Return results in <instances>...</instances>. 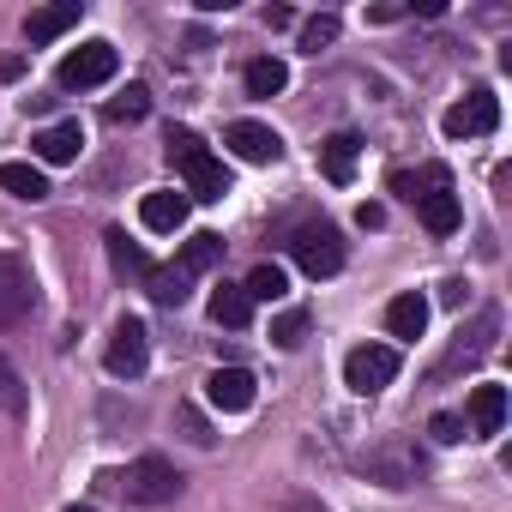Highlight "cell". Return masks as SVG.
<instances>
[{"label":"cell","instance_id":"35","mask_svg":"<svg viewBox=\"0 0 512 512\" xmlns=\"http://www.w3.org/2000/svg\"><path fill=\"white\" fill-rule=\"evenodd\" d=\"M356 223H362V229H380V223H386V211H380V205H362V211H356Z\"/></svg>","mask_w":512,"mask_h":512},{"label":"cell","instance_id":"9","mask_svg":"<svg viewBox=\"0 0 512 512\" xmlns=\"http://www.w3.org/2000/svg\"><path fill=\"white\" fill-rule=\"evenodd\" d=\"M223 145H229L241 163H278V157H284V139H278L266 121H235V127L223 133Z\"/></svg>","mask_w":512,"mask_h":512},{"label":"cell","instance_id":"18","mask_svg":"<svg viewBox=\"0 0 512 512\" xmlns=\"http://www.w3.org/2000/svg\"><path fill=\"white\" fill-rule=\"evenodd\" d=\"M0 187H7L13 199H25V205L49 199V175H43L37 163H0Z\"/></svg>","mask_w":512,"mask_h":512},{"label":"cell","instance_id":"22","mask_svg":"<svg viewBox=\"0 0 512 512\" xmlns=\"http://www.w3.org/2000/svg\"><path fill=\"white\" fill-rule=\"evenodd\" d=\"M416 211H422V223H428V235H452V229L464 223V211H458V193H452V187H440V193H428V199H422Z\"/></svg>","mask_w":512,"mask_h":512},{"label":"cell","instance_id":"15","mask_svg":"<svg viewBox=\"0 0 512 512\" xmlns=\"http://www.w3.org/2000/svg\"><path fill=\"white\" fill-rule=\"evenodd\" d=\"M356 157H362V139H356V133H332V139L320 145V169H326V181L344 187V181L356 175Z\"/></svg>","mask_w":512,"mask_h":512},{"label":"cell","instance_id":"6","mask_svg":"<svg viewBox=\"0 0 512 512\" xmlns=\"http://www.w3.org/2000/svg\"><path fill=\"white\" fill-rule=\"evenodd\" d=\"M37 308V278L19 253H0V326H19Z\"/></svg>","mask_w":512,"mask_h":512},{"label":"cell","instance_id":"21","mask_svg":"<svg viewBox=\"0 0 512 512\" xmlns=\"http://www.w3.org/2000/svg\"><path fill=\"white\" fill-rule=\"evenodd\" d=\"M211 320H217V326H229V332H241V326L253 320L247 290H241V284H217V290H211Z\"/></svg>","mask_w":512,"mask_h":512},{"label":"cell","instance_id":"2","mask_svg":"<svg viewBox=\"0 0 512 512\" xmlns=\"http://www.w3.org/2000/svg\"><path fill=\"white\" fill-rule=\"evenodd\" d=\"M290 260L308 272V278H338L344 272V235L332 223H308L290 235Z\"/></svg>","mask_w":512,"mask_h":512},{"label":"cell","instance_id":"32","mask_svg":"<svg viewBox=\"0 0 512 512\" xmlns=\"http://www.w3.org/2000/svg\"><path fill=\"white\" fill-rule=\"evenodd\" d=\"M175 422H181V434H187L193 446H217V434H211V422H205V416H199L193 404H181V410H175Z\"/></svg>","mask_w":512,"mask_h":512},{"label":"cell","instance_id":"1","mask_svg":"<svg viewBox=\"0 0 512 512\" xmlns=\"http://www.w3.org/2000/svg\"><path fill=\"white\" fill-rule=\"evenodd\" d=\"M127 506H163V500H175L181 494V470L169 464V458H157V452H145V458H133L127 470H115V476H103Z\"/></svg>","mask_w":512,"mask_h":512},{"label":"cell","instance_id":"20","mask_svg":"<svg viewBox=\"0 0 512 512\" xmlns=\"http://www.w3.org/2000/svg\"><path fill=\"white\" fill-rule=\"evenodd\" d=\"M440 187H452V175H446L440 163H428V169H416V175H410V169H398V175H392V193H398V199H410V205H422V199H428V193H440Z\"/></svg>","mask_w":512,"mask_h":512},{"label":"cell","instance_id":"7","mask_svg":"<svg viewBox=\"0 0 512 512\" xmlns=\"http://www.w3.org/2000/svg\"><path fill=\"white\" fill-rule=\"evenodd\" d=\"M440 127H446V139H482V133L500 127V97H494V91H470L464 103L446 109Z\"/></svg>","mask_w":512,"mask_h":512},{"label":"cell","instance_id":"25","mask_svg":"<svg viewBox=\"0 0 512 512\" xmlns=\"http://www.w3.org/2000/svg\"><path fill=\"white\" fill-rule=\"evenodd\" d=\"M193 278L181 272V266H151V278H145V290H151V302H163V308H181L193 290H187Z\"/></svg>","mask_w":512,"mask_h":512},{"label":"cell","instance_id":"10","mask_svg":"<svg viewBox=\"0 0 512 512\" xmlns=\"http://www.w3.org/2000/svg\"><path fill=\"white\" fill-rule=\"evenodd\" d=\"M31 151H37V169L79 163V151H85V127H79V121H55V127H43V133L31 139Z\"/></svg>","mask_w":512,"mask_h":512},{"label":"cell","instance_id":"34","mask_svg":"<svg viewBox=\"0 0 512 512\" xmlns=\"http://www.w3.org/2000/svg\"><path fill=\"white\" fill-rule=\"evenodd\" d=\"M266 25H272V31H290V25H296V13H290V7H266Z\"/></svg>","mask_w":512,"mask_h":512},{"label":"cell","instance_id":"5","mask_svg":"<svg viewBox=\"0 0 512 512\" xmlns=\"http://www.w3.org/2000/svg\"><path fill=\"white\" fill-rule=\"evenodd\" d=\"M115 67H121L115 43H85V49H73V55L61 61L55 79H61V91H91V85H109Z\"/></svg>","mask_w":512,"mask_h":512},{"label":"cell","instance_id":"4","mask_svg":"<svg viewBox=\"0 0 512 512\" xmlns=\"http://www.w3.org/2000/svg\"><path fill=\"white\" fill-rule=\"evenodd\" d=\"M103 362H109V374H115V380H139V374L151 368V332H145V320H133V314H127V320H115Z\"/></svg>","mask_w":512,"mask_h":512},{"label":"cell","instance_id":"17","mask_svg":"<svg viewBox=\"0 0 512 512\" xmlns=\"http://www.w3.org/2000/svg\"><path fill=\"white\" fill-rule=\"evenodd\" d=\"M386 332H392V338H404V344H416V338L428 332V302H422L416 290H410V296H398V302L386 308Z\"/></svg>","mask_w":512,"mask_h":512},{"label":"cell","instance_id":"33","mask_svg":"<svg viewBox=\"0 0 512 512\" xmlns=\"http://www.w3.org/2000/svg\"><path fill=\"white\" fill-rule=\"evenodd\" d=\"M428 434H434V440H440V446H458V440H464V434H470V428H464V416H452V410H440V416H434V422H428Z\"/></svg>","mask_w":512,"mask_h":512},{"label":"cell","instance_id":"3","mask_svg":"<svg viewBox=\"0 0 512 512\" xmlns=\"http://www.w3.org/2000/svg\"><path fill=\"white\" fill-rule=\"evenodd\" d=\"M392 380H398V350H392V344H356V350L344 356V386H350V392L374 398V392H386Z\"/></svg>","mask_w":512,"mask_h":512},{"label":"cell","instance_id":"12","mask_svg":"<svg viewBox=\"0 0 512 512\" xmlns=\"http://www.w3.org/2000/svg\"><path fill=\"white\" fill-rule=\"evenodd\" d=\"M494 338H500V308H482V314H476V326H470V332H458V344H452L446 368H458V362H482V356L494 350Z\"/></svg>","mask_w":512,"mask_h":512},{"label":"cell","instance_id":"19","mask_svg":"<svg viewBox=\"0 0 512 512\" xmlns=\"http://www.w3.org/2000/svg\"><path fill=\"white\" fill-rule=\"evenodd\" d=\"M241 85H247V97H278V91L290 85V67H284L278 55H260V61H247Z\"/></svg>","mask_w":512,"mask_h":512},{"label":"cell","instance_id":"11","mask_svg":"<svg viewBox=\"0 0 512 512\" xmlns=\"http://www.w3.org/2000/svg\"><path fill=\"white\" fill-rule=\"evenodd\" d=\"M187 211H193V199H187L181 187H163V193H145V199H139V223L157 229V235H175V229L187 223Z\"/></svg>","mask_w":512,"mask_h":512},{"label":"cell","instance_id":"31","mask_svg":"<svg viewBox=\"0 0 512 512\" xmlns=\"http://www.w3.org/2000/svg\"><path fill=\"white\" fill-rule=\"evenodd\" d=\"M302 338H308V314H302V308H284V314L272 320V344H278V350H296Z\"/></svg>","mask_w":512,"mask_h":512},{"label":"cell","instance_id":"14","mask_svg":"<svg viewBox=\"0 0 512 512\" xmlns=\"http://www.w3.org/2000/svg\"><path fill=\"white\" fill-rule=\"evenodd\" d=\"M79 13H85V7H79V0H61V7H37V13L25 19V37H31V43L43 49V43H55V37H67V31L79 25Z\"/></svg>","mask_w":512,"mask_h":512},{"label":"cell","instance_id":"26","mask_svg":"<svg viewBox=\"0 0 512 512\" xmlns=\"http://www.w3.org/2000/svg\"><path fill=\"white\" fill-rule=\"evenodd\" d=\"M103 241H109V260H115V272H121V278H151V260H145V247H133L121 229H109Z\"/></svg>","mask_w":512,"mask_h":512},{"label":"cell","instance_id":"28","mask_svg":"<svg viewBox=\"0 0 512 512\" xmlns=\"http://www.w3.org/2000/svg\"><path fill=\"white\" fill-rule=\"evenodd\" d=\"M25 416V380H19V368L0 356V422H19Z\"/></svg>","mask_w":512,"mask_h":512},{"label":"cell","instance_id":"37","mask_svg":"<svg viewBox=\"0 0 512 512\" xmlns=\"http://www.w3.org/2000/svg\"><path fill=\"white\" fill-rule=\"evenodd\" d=\"M67 512H97V506H67Z\"/></svg>","mask_w":512,"mask_h":512},{"label":"cell","instance_id":"30","mask_svg":"<svg viewBox=\"0 0 512 512\" xmlns=\"http://www.w3.org/2000/svg\"><path fill=\"white\" fill-rule=\"evenodd\" d=\"M163 145H169V163H175V169H187L193 157H205V139H199L193 127H169V139H163Z\"/></svg>","mask_w":512,"mask_h":512},{"label":"cell","instance_id":"27","mask_svg":"<svg viewBox=\"0 0 512 512\" xmlns=\"http://www.w3.org/2000/svg\"><path fill=\"white\" fill-rule=\"evenodd\" d=\"M103 115H109V127H133V121H145V115H151V91H145V85H127L121 97H109Z\"/></svg>","mask_w":512,"mask_h":512},{"label":"cell","instance_id":"13","mask_svg":"<svg viewBox=\"0 0 512 512\" xmlns=\"http://www.w3.org/2000/svg\"><path fill=\"white\" fill-rule=\"evenodd\" d=\"M464 428L482 434V440L500 434V428H506V386H488V380H482V386L470 392V422H464Z\"/></svg>","mask_w":512,"mask_h":512},{"label":"cell","instance_id":"8","mask_svg":"<svg viewBox=\"0 0 512 512\" xmlns=\"http://www.w3.org/2000/svg\"><path fill=\"white\" fill-rule=\"evenodd\" d=\"M205 398H211V410H223V416H241V410H253L260 386H253V374H247V368H217V374L205 380Z\"/></svg>","mask_w":512,"mask_h":512},{"label":"cell","instance_id":"29","mask_svg":"<svg viewBox=\"0 0 512 512\" xmlns=\"http://www.w3.org/2000/svg\"><path fill=\"white\" fill-rule=\"evenodd\" d=\"M338 31H344V25H338V13H314V19L302 25V49H308V55H320V49H332V43H338Z\"/></svg>","mask_w":512,"mask_h":512},{"label":"cell","instance_id":"36","mask_svg":"<svg viewBox=\"0 0 512 512\" xmlns=\"http://www.w3.org/2000/svg\"><path fill=\"white\" fill-rule=\"evenodd\" d=\"M290 512H320V506L314 500H290Z\"/></svg>","mask_w":512,"mask_h":512},{"label":"cell","instance_id":"24","mask_svg":"<svg viewBox=\"0 0 512 512\" xmlns=\"http://www.w3.org/2000/svg\"><path fill=\"white\" fill-rule=\"evenodd\" d=\"M241 290H247V302H284V296H290V272L266 260V266H253V272H247Z\"/></svg>","mask_w":512,"mask_h":512},{"label":"cell","instance_id":"16","mask_svg":"<svg viewBox=\"0 0 512 512\" xmlns=\"http://www.w3.org/2000/svg\"><path fill=\"white\" fill-rule=\"evenodd\" d=\"M181 175H187V199H223V193H229V169H223L211 151H205V157H193Z\"/></svg>","mask_w":512,"mask_h":512},{"label":"cell","instance_id":"23","mask_svg":"<svg viewBox=\"0 0 512 512\" xmlns=\"http://www.w3.org/2000/svg\"><path fill=\"white\" fill-rule=\"evenodd\" d=\"M217 260H223V235H211V229H199V235H193V241L181 247V260H175V266H181L187 278H199V272H211Z\"/></svg>","mask_w":512,"mask_h":512}]
</instances>
